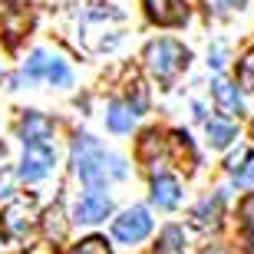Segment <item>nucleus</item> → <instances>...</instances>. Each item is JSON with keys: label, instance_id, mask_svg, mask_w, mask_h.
I'll list each match as a JSON object with an SVG mask.
<instances>
[{"label": "nucleus", "instance_id": "nucleus-1", "mask_svg": "<svg viewBox=\"0 0 254 254\" xmlns=\"http://www.w3.org/2000/svg\"><path fill=\"white\" fill-rule=\"evenodd\" d=\"M73 169L89 189H103L109 179H126V162L106 155L93 135H76L73 142Z\"/></svg>", "mask_w": 254, "mask_h": 254}, {"label": "nucleus", "instance_id": "nucleus-2", "mask_svg": "<svg viewBox=\"0 0 254 254\" xmlns=\"http://www.w3.org/2000/svg\"><path fill=\"white\" fill-rule=\"evenodd\" d=\"M189 50L182 47L179 40H155L145 47V66H149V73L162 83H169L175 76L189 66Z\"/></svg>", "mask_w": 254, "mask_h": 254}, {"label": "nucleus", "instance_id": "nucleus-3", "mask_svg": "<svg viewBox=\"0 0 254 254\" xmlns=\"http://www.w3.org/2000/svg\"><path fill=\"white\" fill-rule=\"evenodd\" d=\"M33 221H37V201L33 198H13L0 211V235L7 241H17L33 228Z\"/></svg>", "mask_w": 254, "mask_h": 254}, {"label": "nucleus", "instance_id": "nucleus-4", "mask_svg": "<svg viewBox=\"0 0 254 254\" xmlns=\"http://www.w3.org/2000/svg\"><path fill=\"white\" fill-rule=\"evenodd\" d=\"M149 231H152V218L145 208H129L113 221V238L123 245H139L149 238Z\"/></svg>", "mask_w": 254, "mask_h": 254}, {"label": "nucleus", "instance_id": "nucleus-5", "mask_svg": "<svg viewBox=\"0 0 254 254\" xmlns=\"http://www.w3.org/2000/svg\"><path fill=\"white\" fill-rule=\"evenodd\" d=\"M53 172V149L50 145H27L23 162H20V179L23 182H40Z\"/></svg>", "mask_w": 254, "mask_h": 254}, {"label": "nucleus", "instance_id": "nucleus-6", "mask_svg": "<svg viewBox=\"0 0 254 254\" xmlns=\"http://www.w3.org/2000/svg\"><path fill=\"white\" fill-rule=\"evenodd\" d=\"M142 7L159 27H182L189 20V7L185 0H142Z\"/></svg>", "mask_w": 254, "mask_h": 254}, {"label": "nucleus", "instance_id": "nucleus-7", "mask_svg": "<svg viewBox=\"0 0 254 254\" xmlns=\"http://www.w3.org/2000/svg\"><path fill=\"white\" fill-rule=\"evenodd\" d=\"M109 211H113L109 195L99 191V189H93L89 195L79 198V205H76V221H83V225H96V221H106Z\"/></svg>", "mask_w": 254, "mask_h": 254}, {"label": "nucleus", "instance_id": "nucleus-8", "mask_svg": "<svg viewBox=\"0 0 254 254\" xmlns=\"http://www.w3.org/2000/svg\"><path fill=\"white\" fill-rule=\"evenodd\" d=\"M50 135H53V123H50L43 113H27L23 116V123H20V139L23 145H47Z\"/></svg>", "mask_w": 254, "mask_h": 254}, {"label": "nucleus", "instance_id": "nucleus-9", "mask_svg": "<svg viewBox=\"0 0 254 254\" xmlns=\"http://www.w3.org/2000/svg\"><path fill=\"white\" fill-rule=\"evenodd\" d=\"M152 201L159 208H175L182 201V185L172 175H155L152 179Z\"/></svg>", "mask_w": 254, "mask_h": 254}, {"label": "nucleus", "instance_id": "nucleus-10", "mask_svg": "<svg viewBox=\"0 0 254 254\" xmlns=\"http://www.w3.org/2000/svg\"><path fill=\"white\" fill-rule=\"evenodd\" d=\"M135 119H139V113L132 109L129 99H113V103H109V113H106V126H109L113 132H119V135H123V132H129L132 126H135Z\"/></svg>", "mask_w": 254, "mask_h": 254}, {"label": "nucleus", "instance_id": "nucleus-11", "mask_svg": "<svg viewBox=\"0 0 254 254\" xmlns=\"http://www.w3.org/2000/svg\"><path fill=\"white\" fill-rule=\"evenodd\" d=\"M211 96H215V103L221 106V113H228V116L241 113V93H238V86H231L228 79H215V83H211Z\"/></svg>", "mask_w": 254, "mask_h": 254}, {"label": "nucleus", "instance_id": "nucleus-12", "mask_svg": "<svg viewBox=\"0 0 254 254\" xmlns=\"http://www.w3.org/2000/svg\"><path fill=\"white\" fill-rule=\"evenodd\" d=\"M228 172L235 175L238 185H254V152H238L228 159Z\"/></svg>", "mask_w": 254, "mask_h": 254}, {"label": "nucleus", "instance_id": "nucleus-13", "mask_svg": "<svg viewBox=\"0 0 254 254\" xmlns=\"http://www.w3.org/2000/svg\"><path fill=\"white\" fill-rule=\"evenodd\" d=\"M152 254H185V231L179 225H169L155 241V251Z\"/></svg>", "mask_w": 254, "mask_h": 254}, {"label": "nucleus", "instance_id": "nucleus-14", "mask_svg": "<svg viewBox=\"0 0 254 254\" xmlns=\"http://www.w3.org/2000/svg\"><path fill=\"white\" fill-rule=\"evenodd\" d=\"M27 27H30V17L23 13V10H17V7L3 10V30H7V43L10 47H17L20 33H27Z\"/></svg>", "mask_w": 254, "mask_h": 254}, {"label": "nucleus", "instance_id": "nucleus-15", "mask_svg": "<svg viewBox=\"0 0 254 254\" xmlns=\"http://www.w3.org/2000/svg\"><path fill=\"white\" fill-rule=\"evenodd\" d=\"M162 135H159V129H149L145 135H142V142H139V159L145 162V165H159V159H162Z\"/></svg>", "mask_w": 254, "mask_h": 254}, {"label": "nucleus", "instance_id": "nucleus-16", "mask_svg": "<svg viewBox=\"0 0 254 254\" xmlns=\"http://www.w3.org/2000/svg\"><path fill=\"white\" fill-rule=\"evenodd\" d=\"M218 218H221V195H215V201L205 198V201L195 208V221L201 228H218Z\"/></svg>", "mask_w": 254, "mask_h": 254}, {"label": "nucleus", "instance_id": "nucleus-17", "mask_svg": "<svg viewBox=\"0 0 254 254\" xmlns=\"http://www.w3.org/2000/svg\"><path fill=\"white\" fill-rule=\"evenodd\" d=\"M50 63H53V57L43 53V50H37V53L27 60V66H23V76H27V79H47Z\"/></svg>", "mask_w": 254, "mask_h": 254}, {"label": "nucleus", "instance_id": "nucleus-18", "mask_svg": "<svg viewBox=\"0 0 254 254\" xmlns=\"http://www.w3.org/2000/svg\"><path fill=\"white\" fill-rule=\"evenodd\" d=\"M208 139H211L215 149H225L228 142L235 139V126L225 123V119H211V123H208Z\"/></svg>", "mask_w": 254, "mask_h": 254}, {"label": "nucleus", "instance_id": "nucleus-19", "mask_svg": "<svg viewBox=\"0 0 254 254\" xmlns=\"http://www.w3.org/2000/svg\"><path fill=\"white\" fill-rule=\"evenodd\" d=\"M47 83H53V86H69V83H73V73H69V66H66L60 57H53V63H50Z\"/></svg>", "mask_w": 254, "mask_h": 254}, {"label": "nucleus", "instance_id": "nucleus-20", "mask_svg": "<svg viewBox=\"0 0 254 254\" xmlns=\"http://www.w3.org/2000/svg\"><path fill=\"white\" fill-rule=\"evenodd\" d=\"M69 254H113V251L106 245V238H86V241H79Z\"/></svg>", "mask_w": 254, "mask_h": 254}, {"label": "nucleus", "instance_id": "nucleus-21", "mask_svg": "<svg viewBox=\"0 0 254 254\" xmlns=\"http://www.w3.org/2000/svg\"><path fill=\"white\" fill-rule=\"evenodd\" d=\"M238 83L245 86V89H254V50L245 53V60L238 63Z\"/></svg>", "mask_w": 254, "mask_h": 254}, {"label": "nucleus", "instance_id": "nucleus-22", "mask_svg": "<svg viewBox=\"0 0 254 254\" xmlns=\"http://www.w3.org/2000/svg\"><path fill=\"white\" fill-rule=\"evenodd\" d=\"M238 215H241V228H245L248 235L254 238V191L241 201V208H238Z\"/></svg>", "mask_w": 254, "mask_h": 254}, {"label": "nucleus", "instance_id": "nucleus-23", "mask_svg": "<svg viewBox=\"0 0 254 254\" xmlns=\"http://www.w3.org/2000/svg\"><path fill=\"white\" fill-rule=\"evenodd\" d=\"M241 3H245V0H205L208 13H228V10L241 7Z\"/></svg>", "mask_w": 254, "mask_h": 254}, {"label": "nucleus", "instance_id": "nucleus-24", "mask_svg": "<svg viewBox=\"0 0 254 254\" xmlns=\"http://www.w3.org/2000/svg\"><path fill=\"white\" fill-rule=\"evenodd\" d=\"M221 57H225V50H221V47H215V53H211V60H208V63H211V66H215V69H218V66L225 63V60H221Z\"/></svg>", "mask_w": 254, "mask_h": 254}, {"label": "nucleus", "instance_id": "nucleus-25", "mask_svg": "<svg viewBox=\"0 0 254 254\" xmlns=\"http://www.w3.org/2000/svg\"><path fill=\"white\" fill-rule=\"evenodd\" d=\"M3 159H7V149L0 145V169H3Z\"/></svg>", "mask_w": 254, "mask_h": 254}, {"label": "nucleus", "instance_id": "nucleus-26", "mask_svg": "<svg viewBox=\"0 0 254 254\" xmlns=\"http://www.w3.org/2000/svg\"><path fill=\"white\" fill-rule=\"evenodd\" d=\"M205 254H221V251H205Z\"/></svg>", "mask_w": 254, "mask_h": 254}]
</instances>
